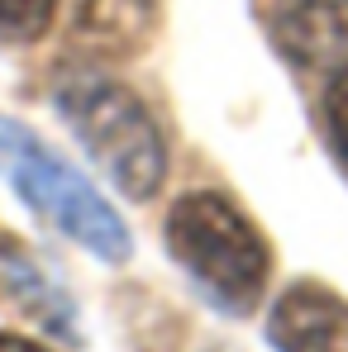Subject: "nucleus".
Masks as SVG:
<instances>
[{
	"label": "nucleus",
	"instance_id": "f257e3e1",
	"mask_svg": "<svg viewBox=\"0 0 348 352\" xmlns=\"http://www.w3.org/2000/svg\"><path fill=\"white\" fill-rule=\"evenodd\" d=\"M167 252L220 309L248 314L267 286L272 257L253 219L215 190L181 195L167 214Z\"/></svg>",
	"mask_w": 348,
	"mask_h": 352
},
{
	"label": "nucleus",
	"instance_id": "20e7f679",
	"mask_svg": "<svg viewBox=\"0 0 348 352\" xmlns=\"http://www.w3.org/2000/svg\"><path fill=\"white\" fill-rule=\"evenodd\" d=\"M267 338L277 352H348V300L329 286L300 281L277 300Z\"/></svg>",
	"mask_w": 348,
	"mask_h": 352
},
{
	"label": "nucleus",
	"instance_id": "7ed1b4c3",
	"mask_svg": "<svg viewBox=\"0 0 348 352\" xmlns=\"http://www.w3.org/2000/svg\"><path fill=\"white\" fill-rule=\"evenodd\" d=\"M58 110L124 195L148 200L163 186L167 176L163 133L129 86L105 81V76H72L58 91Z\"/></svg>",
	"mask_w": 348,
	"mask_h": 352
},
{
	"label": "nucleus",
	"instance_id": "39448f33",
	"mask_svg": "<svg viewBox=\"0 0 348 352\" xmlns=\"http://www.w3.org/2000/svg\"><path fill=\"white\" fill-rule=\"evenodd\" d=\"M272 38L305 72H344L348 0H287L272 19Z\"/></svg>",
	"mask_w": 348,
	"mask_h": 352
},
{
	"label": "nucleus",
	"instance_id": "0eeeda50",
	"mask_svg": "<svg viewBox=\"0 0 348 352\" xmlns=\"http://www.w3.org/2000/svg\"><path fill=\"white\" fill-rule=\"evenodd\" d=\"M325 124H329V138L339 148V157L348 162V67L329 76L325 86Z\"/></svg>",
	"mask_w": 348,
	"mask_h": 352
},
{
	"label": "nucleus",
	"instance_id": "6e6552de",
	"mask_svg": "<svg viewBox=\"0 0 348 352\" xmlns=\"http://www.w3.org/2000/svg\"><path fill=\"white\" fill-rule=\"evenodd\" d=\"M0 352H43V348H34L29 338H14V333H0Z\"/></svg>",
	"mask_w": 348,
	"mask_h": 352
},
{
	"label": "nucleus",
	"instance_id": "f03ea898",
	"mask_svg": "<svg viewBox=\"0 0 348 352\" xmlns=\"http://www.w3.org/2000/svg\"><path fill=\"white\" fill-rule=\"evenodd\" d=\"M0 176L53 229H62L86 252H96L105 262H124L129 257V229L101 200V190L81 172H72L43 138H34L29 129H19L14 119H5V115H0Z\"/></svg>",
	"mask_w": 348,
	"mask_h": 352
},
{
	"label": "nucleus",
	"instance_id": "423d86ee",
	"mask_svg": "<svg viewBox=\"0 0 348 352\" xmlns=\"http://www.w3.org/2000/svg\"><path fill=\"white\" fill-rule=\"evenodd\" d=\"M58 0H0V34L5 38H39L53 19Z\"/></svg>",
	"mask_w": 348,
	"mask_h": 352
}]
</instances>
